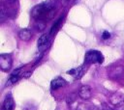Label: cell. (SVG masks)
I'll return each mask as SVG.
<instances>
[{"label":"cell","mask_w":124,"mask_h":110,"mask_svg":"<svg viewBox=\"0 0 124 110\" xmlns=\"http://www.w3.org/2000/svg\"><path fill=\"white\" fill-rule=\"evenodd\" d=\"M54 11H55L54 5L50 2H46V3H42L40 5L35 6L31 12V15L35 19L42 20V19H46V17L50 18Z\"/></svg>","instance_id":"obj_1"},{"label":"cell","mask_w":124,"mask_h":110,"mask_svg":"<svg viewBox=\"0 0 124 110\" xmlns=\"http://www.w3.org/2000/svg\"><path fill=\"white\" fill-rule=\"evenodd\" d=\"M104 62V56L100 51L90 50L84 56L85 64H102Z\"/></svg>","instance_id":"obj_2"},{"label":"cell","mask_w":124,"mask_h":110,"mask_svg":"<svg viewBox=\"0 0 124 110\" xmlns=\"http://www.w3.org/2000/svg\"><path fill=\"white\" fill-rule=\"evenodd\" d=\"M50 36H51L50 34H44L39 38V40L37 41V45H38L39 51L43 52L50 45V41H51Z\"/></svg>","instance_id":"obj_3"},{"label":"cell","mask_w":124,"mask_h":110,"mask_svg":"<svg viewBox=\"0 0 124 110\" xmlns=\"http://www.w3.org/2000/svg\"><path fill=\"white\" fill-rule=\"evenodd\" d=\"M13 65V59L10 54H1L0 55V68L3 71H8L11 69Z\"/></svg>","instance_id":"obj_4"},{"label":"cell","mask_w":124,"mask_h":110,"mask_svg":"<svg viewBox=\"0 0 124 110\" xmlns=\"http://www.w3.org/2000/svg\"><path fill=\"white\" fill-rule=\"evenodd\" d=\"M109 102L114 106H122L124 104V95L120 93H113L109 96Z\"/></svg>","instance_id":"obj_5"},{"label":"cell","mask_w":124,"mask_h":110,"mask_svg":"<svg viewBox=\"0 0 124 110\" xmlns=\"http://www.w3.org/2000/svg\"><path fill=\"white\" fill-rule=\"evenodd\" d=\"M78 96L82 99H89L92 96V90L88 85H83L78 90Z\"/></svg>","instance_id":"obj_6"},{"label":"cell","mask_w":124,"mask_h":110,"mask_svg":"<svg viewBox=\"0 0 124 110\" xmlns=\"http://www.w3.org/2000/svg\"><path fill=\"white\" fill-rule=\"evenodd\" d=\"M15 109V102L14 98L11 95H8L6 98L4 99L3 105H2V110H14Z\"/></svg>","instance_id":"obj_7"},{"label":"cell","mask_w":124,"mask_h":110,"mask_svg":"<svg viewBox=\"0 0 124 110\" xmlns=\"http://www.w3.org/2000/svg\"><path fill=\"white\" fill-rule=\"evenodd\" d=\"M66 85V81L65 79H63L62 77H56L54 78L51 82H50V88L51 90H57L60 89L62 87H64Z\"/></svg>","instance_id":"obj_8"},{"label":"cell","mask_w":124,"mask_h":110,"mask_svg":"<svg viewBox=\"0 0 124 110\" xmlns=\"http://www.w3.org/2000/svg\"><path fill=\"white\" fill-rule=\"evenodd\" d=\"M84 71H85V69H84L83 66H81V67H78V68H77V69H73L68 70L67 73L73 75L75 78L78 79V78H80V77L83 75Z\"/></svg>","instance_id":"obj_9"},{"label":"cell","mask_w":124,"mask_h":110,"mask_svg":"<svg viewBox=\"0 0 124 110\" xmlns=\"http://www.w3.org/2000/svg\"><path fill=\"white\" fill-rule=\"evenodd\" d=\"M18 37H19L20 40L27 41H29L31 39L32 33H31V31L29 29H21L19 31V33H18Z\"/></svg>","instance_id":"obj_10"},{"label":"cell","mask_w":124,"mask_h":110,"mask_svg":"<svg viewBox=\"0 0 124 110\" xmlns=\"http://www.w3.org/2000/svg\"><path fill=\"white\" fill-rule=\"evenodd\" d=\"M62 21H63V17L61 16L53 25H52V27H51V29H50V32H49V34L52 36V35H54L57 31H58V29L60 28V26H61V24H62Z\"/></svg>","instance_id":"obj_11"},{"label":"cell","mask_w":124,"mask_h":110,"mask_svg":"<svg viewBox=\"0 0 124 110\" xmlns=\"http://www.w3.org/2000/svg\"><path fill=\"white\" fill-rule=\"evenodd\" d=\"M7 17V11H6V7L5 5L2 3L1 4V9H0V21L3 22L5 20V18Z\"/></svg>","instance_id":"obj_12"},{"label":"cell","mask_w":124,"mask_h":110,"mask_svg":"<svg viewBox=\"0 0 124 110\" xmlns=\"http://www.w3.org/2000/svg\"><path fill=\"white\" fill-rule=\"evenodd\" d=\"M19 77L20 75H11L8 82H7V85H12V84H15L16 82H17L19 80Z\"/></svg>","instance_id":"obj_13"},{"label":"cell","mask_w":124,"mask_h":110,"mask_svg":"<svg viewBox=\"0 0 124 110\" xmlns=\"http://www.w3.org/2000/svg\"><path fill=\"white\" fill-rule=\"evenodd\" d=\"M76 110H89V108H88V107H87L85 104L80 103V104H78V105L77 106Z\"/></svg>","instance_id":"obj_14"},{"label":"cell","mask_w":124,"mask_h":110,"mask_svg":"<svg viewBox=\"0 0 124 110\" xmlns=\"http://www.w3.org/2000/svg\"><path fill=\"white\" fill-rule=\"evenodd\" d=\"M109 37H110V34H109L108 31H104V32H103V34H102V38H103L104 40H108Z\"/></svg>","instance_id":"obj_15"},{"label":"cell","mask_w":124,"mask_h":110,"mask_svg":"<svg viewBox=\"0 0 124 110\" xmlns=\"http://www.w3.org/2000/svg\"><path fill=\"white\" fill-rule=\"evenodd\" d=\"M70 0H61V2H63V3H68Z\"/></svg>","instance_id":"obj_16"},{"label":"cell","mask_w":124,"mask_h":110,"mask_svg":"<svg viewBox=\"0 0 124 110\" xmlns=\"http://www.w3.org/2000/svg\"><path fill=\"white\" fill-rule=\"evenodd\" d=\"M8 2H10V3H14V2H16V0H7Z\"/></svg>","instance_id":"obj_17"}]
</instances>
